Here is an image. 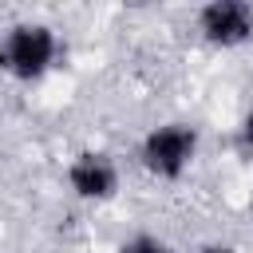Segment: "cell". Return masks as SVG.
Here are the masks:
<instances>
[{"mask_svg":"<svg viewBox=\"0 0 253 253\" xmlns=\"http://www.w3.org/2000/svg\"><path fill=\"white\" fill-rule=\"evenodd\" d=\"M59 59V36L43 20H20L0 36V71L16 83H40Z\"/></svg>","mask_w":253,"mask_h":253,"instance_id":"6da1fadb","label":"cell"},{"mask_svg":"<svg viewBox=\"0 0 253 253\" xmlns=\"http://www.w3.org/2000/svg\"><path fill=\"white\" fill-rule=\"evenodd\" d=\"M198 150H202V130L194 123H178V119L158 123L138 142V166L158 182H178L198 162Z\"/></svg>","mask_w":253,"mask_h":253,"instance_id":"7a4b0ae2","label":"cell"},{"mask_svg":"<svg viewBox=\"0 0 253 253\" xmlns=\"http://www.w3.org/2000/svg\"><path fill=\"white\" fill-rule=\"evenodd\" d=\"M67 190L87 206H107L123 190V170L107 150H79L67 162Z\"/></svg>","mask_w":253,"mask_h":253,"instance_id":"3957f363","label":"cell"},{"mask_svg":"<svg viewBox=\"0 0 253 253\" xmlns=\"http://www.w3.org/2000/svg\"><path fill=\"white\" fill-rule=\"evenodd\" d=\"M198 36L217 47V51H233L245 47L253 40V4L245 0H210L198 8Z\"/></svg>","mask_w":253,"mask_h":253,"instance_id":"277c9868","label":"cell"},{"mask_svg":"<svg viewBox=\"0 0 253 253\" xmlns=\"http://www.w3.org/2000/svg\"><path fill=\"white\" fill-rule=\"evenodd\" d=\"M115 253H174V249H170V241L158 237V233H130L126 241L115 245Z\"/></svg>","mask_w":253,"mask_h":253,"instance_id":"5b68a950","label":"cell"},{"mask_svg":"<svg viewBox=\"0 0 253 253\" xmlns=\"http://www.w3.org/2000/svg\"><path fill=\"white\" fill-rule=\"evenodd\" d=\"M237 138H241L245 150H253V107L241 115V123H237Z\"/></svg>","mask_w":253,"mask_h":253,"instance_id":"8992f818","label":"cell"},{"mask_svg":"<svg viewBox=\"0 0 253 253\" xmlns=\"http://www.w3.org/2000/svg\"><path fill=\"white\" fill-rule=\"evenodd\" d=\"M198 253H241L237 245H229V241H206Z\"/></svg>","mask_w":253,"mask_h":253,"instance_id":"52a82bcc","label":"cell"},{"mask_svg":"<svg viewBox=\"0 0 253 253\" xmlns=\"http://www.w3.org/2000/svg\"><path fill=\"white\" fill-rule=\"evenodd\" d=\"M245 206H249V217H253V186H249V198H245Z\"/></svg>","mask_w":253,"mask_h":253,"instance_id":"ba28073f","label":"cell"}]
</instances>
